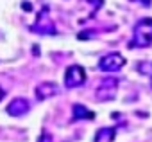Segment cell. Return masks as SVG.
Returning a JSON list of instances; mask_svg holds the SVG:
<instances>
[{"instance_id":"1","label":"cell","mask_w":152,"mask_h":142,"mask_svg":"<svg viewBox=\"0 0 152 142\" xmlns=\"http://www.w3.org/2000/svg\"><path fill=\"white\" fill-rule=\"evenodd\" d=\"M86 81V72L81 65H72L66 68V74H64V85L68 88H75V87H81Z\"/></svg>"},{"instance_id":"2","label":"cell","mask_w":152,"mask_h":142,"mask_svg":"<svg viewBox=\"0 0 152 142\" xmlns=\"http://www.w3.org/2000/svg\"><path fill=\"white\" fill-rule=\"evenodd\" d=\"M29 110H31V104L23 97H16L7 104V113L13 115V117H22V115L29 113Z\"/></svg>"},{"instance_id":"3","label":"cell","mask_w":152,"mask_h":142,"mask_svg":"<svg viewBox=\"0 0 152 142\" xmlns=\"http://www.w3.org/2000/svg\"><path fill=\"white\" fill-rule=\"evenodd\" d=\"M124 65H125V59H124L120 54H109V56L102 58L100 63H99V67H100L102 70H107V72L118 70V68H122Z\"/></svg>"},{"instance_id":"4","label":"cell","mask_w":152,"mask_h":142,"mask_svg":"<svg viewBox=\"0 0 152 142\" xmlns=\"http://www.w3.org/2000/svg\"><path fill=\"white\" fill-rule=\"evenodd\" d=\"M32 31L41 33V34H54V33H56V31H54V25H52L50 18L45 15V11L36 18V24L32 25Z\"/></svg>"},{"instance_id":"5","label":"cell","mask_w":152,"mask_h":142,"mask_svg":"<svg viewBox=\"0 0 152 142\" xmlns=\"http://www.w3.org/2000/svg\"><path fill=\"white\" fill-rule=\"evenodd\" d=\"M59 90H57V85L56 83H41L39 87H36V97L39 101H45L52 95H56Z\"/></svg>"},{"instance_id":"6","label":"cell","mask_w":152,"mask_h":142,"mask_svg":"<svg viewBox=\"0 0 152 142\" xmlns=\"http://www.w3.org/2000/svg\"><path fill=\"white\" fill-rule=\"evenodd\" d=\"M73 119H95V113L86 110L83 104H73Z\"/></svg>"},{"instance_id":"7","label":"cell","mask_w":152,"mask_h":142,"mask_svg":"<svg viewBox=\"0 0 152 142\" xmlns=\"http://www.w3.org/2000/svg\"><path fill=\"white\" fill-rule=\"evenodd\" d=\"M115 138V129L111 128H106V129H100L95 137V142H111Z\"/></svg>"},{"instance_id":"8","label":"cell","mask_w":152,"mask_h":142,"mask_svg":"<svg viewBox=\"0 0 152 142\" xmlns=\"http://www.w3.org/2000/svg\"><path fill=\"white\" fill-rule=\"evenodd\" d=\"M38 142H52V137L48 135V133H43L41 137H39V140Z\"/></svg>"},{"instance_id":"9","label":"cell","mask_w":152,"mask_h":142,"mask_svg":"<svg viewBox=\"0 0 152 142\" xmlns=\"http://www.w3.org/2000/svg\"><path fill=\"white\" fill-rule=\"evenodd\" d=\"M4 95H6V92H4L2 88H0V101H2V99H4Z\"/></svg>"},{"instance_id":"10","label":"cell","mask_w":152,"mask_h":142,"mask_svg":"<svg viewBox=\"0 0 152 142\" xmlns=\"http://www.w3.org/2000/svg\"><path fill=\"white\" fill-rule=\"evenodd\" d=\"M23 9L25 11H31V4H23Z\"/></svg>"}]
</instances>
